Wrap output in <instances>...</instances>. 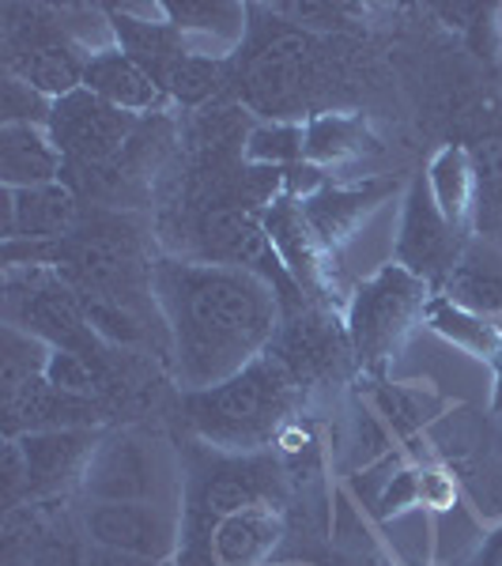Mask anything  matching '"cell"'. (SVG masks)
<instances>
[{
	"label": "cell",
	"mask_w": 502,
	"mask_h": 566,
	"mask_svg": "<svg viewBox=\"0 0 502 566\" xmlns=\"http://www.w3.org/2000/svg\"><path fill=\"white\" fill-rule=\"evenodd\" d=\"M151 298L167 322L175 378L186 392L216 389L272 348L284 298L250 269L163 258L151 264Z\"/></svg>",
	"instance_id": "1"
},
{
	"label": "cell",
	"mask_w": 502,
	"mask_h": 566,
	"mask_svg": "<svg viewBox=\"0 0 502 566\" xmlns=\"http://www.w3.org/2000/svg\"><path fill=\"white\" fill-rule=\"evenodd\" d=\"M306 389L272 352L216 389L186 392V423L200 442L231 458H258L303 412Z\"/></svg>",
	"instance_id": "2"
},
{
	"label": "cell",
	"mask_w": 502,
	"mask_h": 566,
	"mask_svg": "<svg viewBox=\"0 0 502 566\" xmlns=\"http://www.w3.org/2000/svg\"><path fill=\"white\" fill-rule=\"evenodd\" d=\"M400 181L397 178H367L328 186L322 193L303 200V216L314 227V234L328 245L341 261L344 276L363 280V272L374 276L394 261L397 223H400Z\"/></svg>",
	"instance_id": "3"
},
{
	"label": "cell",
	"mask_w": 502,
	"mask_h": 566,
	"mask_svg": "<svg viewBox=\"0 0 502 566\" xmlns=\"http://www.w3.org/2000/svg\"><path fill=\"white\" fill-rule=\"evenodd\" d=\"M431 298V283L397 261H389L374 276H363L355 283L348 310H344V328H348V340L355 348V363L370 374L386 370V363L397 359L400 344L423 325Z\"/></svg>",
	"instance_id": "4"
},
{
	"label": "cell",
	"mask_w": 502,
	"mask_h": 566,
	"mask_svg": "<svg viewBox=\"0 0 502 566\" xmlns=\"http://www.w3.org/2000/svg\"><path fill=\"white\" fill-rule=\"evenodd\" d=\"M80 495L87 502H170L178 506V483L170 450L148 431H109L91 453Z\"/></svg>",
	"instance_id": "5"
},
{
	"label": "cell",
	"mask_w": 502,
	"mask_h": 566,
	"mask_svg": "<svg viewBox=\"0 0 502 566\" xmlns=\"http://www.w3.org/2000/svg\"><path fill=\"white\" fill-rule=\"evenodd\" d=\"M269 242L276 250L280 264L287 269L291 283L310 295V306H325L333 314L348 310V298L355 283L344 276L341 261L328 253V245L317 239L314 227L303 216V200L280 197L276 205H269L261 212Z\"/></svg>",
	"instance_id": "6"
},
{
	"label": "cell",
	"mask_w": 502,
	"mask_h": 566,
	"mask_svg": "<svg viewBox=\"0 0 502 566\" xmlns=\"http://www.w3.org/2000/svg\"><path fill=\"white\" fill-rule=\"evenodd\" d=\"M80 533L87 544L136 555L148 563H170L181 552V510L170 502H84Z\"/></svg>",
	"instance_id": "7"
},
{
	"label": "cell",
	"mask_w": 502,
	"mask_h": 566,
	"mask_svg": "<svg viewBox=\"0 0 502 566\" xmlns=\"http://www.w3.org/2000/svg\"><path fill=\"white\" fill-rule=\"evenodd\" d=\"M186 261H205V264H231V269H250L258 272L280 291V298H291V291H299L291 283L287 269L280 264L276 250L269 242L261 212L245 205H219L208 208L197 223V245L186 253Z\"/></svg>",
	"instance_id": "8"
},
{
	"label": "cell",
	"mask_w": 502,
	"mask_h": 566,
	"mask_svg": "<svg viewBox=\"0 0 502 566\" xmlns=\"http://www.w3.org/2000/svg\"><path fill=\"white\" fill-rule=\"evenodd\" d=\"M272 355L303 381V389H322L336 386L344 374L352 370L355 348L348 340L341 314L325 306H303L295 310V317L284 322V328L272 340Z\"/></svg>",
	"instance_id": "9"
},
{
	"label": "cell",
	"mask_w": 502,
	"mask_h": 566,
	"mask_svg": "<svg viewBox=\"0 0 502 566\" xmlns=\"http://www.w3.org/2000/svg\"><path fill=\"white\" fill-rule=\"evenodd\" d=\"M50 133L57 148L76 167H109L136 136V114L103 103L87 87L72 91L69 98L53 103Z\"/></svg>",
	"instance_id": "10"
},
{
	"label": "cell",
	"mask_w": 502,
	"mask_h": 566,
	"mask_svg": "<svg viewBox=\"0 0 502 566\" xmlns=\"http://www.w3.org/2000/svg\"><path fill=\"white\" fill-rule=\"evenodd\" d=\"M461 258V234L438 212L431 189H427V178H416L405 193V205H400L394 261L435 287V283L450 276Z\"/></svg>",
	"instance_id": "11"
},
{
	"label": "cell",
	"mask_w": 502,
	"mask_h": 566,
	"mask_svg": "<svg viewBox=\"0 0 502 566\" xmlns=\"http://www.w3.org/2000/svg\"><path fill=\"white\" fill-rule=\"evenodd\" d=\"M98 427H69V431L20 434L27 461V502H53L69 491H80L91 453L103 442Z\"/></svg>",
	"instance_id": "12"
},
{
	"label": "cell",
	"mask_w": 502,
	"mask_h": 566,
	"mask_svg": "<svg viewBox=\"0 0 502 566\" xmlns=\"http://www.w3.org/2000/svg\"><path fill=\"white\" fill-rule=\"evenodd\" d=\"M310 61H314V42L310 34L284 31L272 42H264L250 61L245 72V98L261 114H276L287 122L284 109H291L303 98L310 80Z\"/></svg>",
	"instance_id": "13"
},
{
	"label": "cell",
	"mask_w": 502,
	"mask_h": 566,
	"mask_svg": "<svg viewBox=\"0 0 502 566\" xmlns=\"http://www.w3.org/2000/svg\"><path fill=\"white\" fill-rule=\"evenodd\" d=\"M80 227V200L65 186L12 189L0 186V234L4 242H65Z\"/></svg>",
	"instance_id": "14"
},
{
	"label": "cell",
	"mask_w": 502,
	"mask_h": 566,
	"mask_svg": "<svg viewBox=\"0 0 502 566\" xmlns=\"http://www.w3.org/2000/svg\"><path fill=\"white\" fill-rule=\"evenodd\" d=\"M287 536V517L280 506H250L219 517L208 528V552L216 566H272V555Z\"/></svg>",
	"instance_id": "15"
},
{
	"label": "cell",
	"mask_w": 502,
	"mask_h": 566,
	"mask_svg": "<svg viewBox=\"0 0 502 566\" xmlns=\"http://www.w3.org/2000/svg\"><path fill=\"white\" fill-rule=\"evenodd\" d=\"M167 20L186 53L205 61H227L245 39V8L231 0H167Z\"/></svg>",
	"instance_id": "16"
},
{
	"label": "cell",
	"mask_w": 502,
	"mask_h": 566,
	"mask_svg": "<svg viewBox=\"0 0 502 566\" xmlns=\"http://www.w3.org/2000/svg\"><path fill=\"white\" fill-rule=\"evenodd\" d=\"M284 491H287V472L276 461H261V458H242L231 469L216 472L212 480L200 491V510L208 517H231L239 510L250 506H280L284 510Z\"/></svg>",
	"instance_id": "17"
},
{
	"label": "cell",
	"mask_w": 502,
	"mask_h": 566,
	"mask_svg": "<svg viewBox=\"0 0 502 566\" xmlns=\"http://www.w3.org/2000/svg\"><path fill=\"white\" fill-rule=\"evenodd\" d=\"M65 151L45 125H0V186H53L65 175Z\"/></svg>",
	"instance_id": "18"
},
{
	"label": "cell",
	"mask_w": 502,
	"mask_h": 566,
	"mask_svg": "<svg viewBox=\"0 0 502 566\" xmlns=\"http://www.w3.org/2000/svg\"><path fill=\"white\" fill-rule=\"evenodd\" d=\"M84 87L91 91V95L103 98V103L125 109V114H136V117L148 114V109H159L163 98H167V91L155 84L151 72L144 65H136L122 45L87 57Z\"/></svg>",
	"instance_id": "19"
},
{
	"label": "cell",
	"mask_w": 502,
	"mask_h": 566,
	"mask_svg": "<svg viewBox=\"0 0 502 566\" xmlns=\"http://www.w3.org/2000/svg\"><path fill=\"white\" fill-rule=\"evenodd\" d=\"M427 189H431L438 212H442L446 223L453 227L458 234L469 231L472 216H477V200H480V175L477 163H472L469 148L461 144H446L442 151L431 159L427 167Z\"/></svg>",
	"instance_id": "20"
},
{
	"label": "cell",
	"mask_w": 502,
	"mask_h": 566,
	"mask_svg": "<svg viewBox=\"0 0 502 566\" xmlns=\"http://www.w3.org/2000/svg\"><path fill=\"white\" fill-rule=\"evenodd\" d=\"M84 69H87V57L76 50L69 39L65 42H34L31 50L23 53H8L4 61V72L12 76L27 80L34 91H42L45 98H69L72 91L84 87Z\"/></svg>",
	"instance_id": "21"
},
{
	"label": "cell",
	"mask_w": 502,
	"mask_h": 566,
	"mask_svg": "<svg viewBox=\"0 0 502 566\" xmlns=\"http://www.w3.org/2000/svg\"><path fill=\"white\" fill-rule=\"evenodd\" d=\"M378 151V140L370 136L363 117L348 114H317L306 117V151L303 163L317 170H344L359 163L363 155Z\"/></svg>",
	"instance_id": "22"
},
{
	"label": "cell",
	"mask_w": 502,
	"mask_h": 566,
	"mask_svg": "<svg viewBox=\"0 0 502 566\" xmlns=\"http://www.w3.org/2000/svg\"><path fill=\"white\" fill-rule=\"evenodd\" d=\"M370 408L386 419V427L394 431L397 442L419 438L438 416H446V397L435 386L423 381H378L370 392Z\"/></svg>",
	"instance_id": "23"
},
{
	"label": "cell",
	"mask_w": 502,
	"mask_h": 566,
	"mask_svg": "<svg viewBox=\"0 0 502 566\" xmlns=\"http://www.w3.org/2000/svg\"><path fill=\"white\" fill-rule=\"evenodd\" d=\"M423 325L431 328L438 340H446L450 348H458L464 355L480 363H499L502 359V333L491 317H480L472 310H464L458 303H450L446 295H435L427 303Z\"/></svg>",
	"instance_id": "24"
},
{
	"label": "cell",
	"mask_w": 502,
	"mask_h": 566,
	"mask_svg": "<svg viewBox=\"0 0 502 566\" xmlns=\"http://www.w3.org/2000/svg\"><path fill=\"white\" fill-rule=\"evenodd\" d=\"M438 287H442L438 295H446L450 303L472 310V314H480V317L495 322L502 314V264L495 261L461 258Z\"/></svg>",
	"instance_id": "25"
},
{
	"label": "cell",
	"mask_w": 502,
	"mask_h": 566,
	"mask_svg": "<svg viewBox=\"0 0 502 566\" xmlns=\"http://www.w3.org/2000/svg\"><path fill=\"white\" fill-rule=\"evenodd\" d=\"M306 151V122L303 117H291V122H280V117H269V122H258L245 136L242 148V163L245 167H272V170H287L295 163H303Z\"/></svg>",
	"instance_id": "26"
},
{
	"label": "cell",
	"mask_w": 502,
	"mask_h": 566,
	"mask_svg": "<svg viewBox=\"0 0 502 566\" xmlns=\"http://www.w3.org/2000/svg\"><path fill=\"white\" fill-rule=\"evenodd\" d=\"M488 525L469 506H453L431 517V563L435 566H472Z\"/></svg>",
	"instance_id": "27"
},
{
	"label": "cell",
	"mask_w": 502,
	"mask_h": 566,
	"mask_svg": "<svg viewBox=\"0 0 502 566\" xmlns=\"http://www.w3.org/2000/svg\"><path fill=\"white\" fill-rule=\"evenodd\" d=\"M50 355L53 348L45 340L4 322V328H0V392L12 397L27 381L42 378L45 367H50Z\"/></svg>",
	"instance_id": "28"
},
{
	"label": "cell",
	"mask_w": 502,
	"mask_h": 566,
	"mask_svg": "<svg viewBox=\"0 0 502 566\" xmlns=\"http://www.w3.org/2000/svg\"><path fill=\"white\" fill-rule=\"evenodd\" d=\"M458 480H461V495L464 506L480 517L488 528L502 525V453H488L458 464Z\"/></svg>",
	"instance_id": "29"
},
{
	"label": "cell",
	"mask_w": 502,
	"mask_h": 566,
	"mask_svg": "<svg viewBox=\"0 0 502 566\" xmlns=\"http://www.w3.org/2000/svg\"><path fill=\"white\" fill-rule=\"evenodd\" d=\"M397 438L394 431L386 427V419L370 408V400H363V405H355L352 412V423H348V438H344V453H348V476L359 469H367V464L381 461L386 453L397 450Z\"/></svg>",
	"instance_id": "30"
},
{
	"label": "cell",
	"mask_w": 502,
	"mask_h": 566,
	"mask_svg": "<svg viewBox=\"0 0 502 566\" xmlns=\"http://www.w3.org/2000/svg\"><path fill=\"white\" fill-rule=\"evenodd\" d=\"M53 98L34 91L27 80L4 72L0 76V125H45L50 129Z\"/></svg>",
	"instance_id": "31"
},
{
	"label": "cell",
	"mask_w": 502,
	"mask_h": 566,
	"mask_svg": "<svg viewBox=\"0 0 502 566\" xmlns=\"http://www.w3.org/2000/svg\"><path fill=\"white\" fill-rule=\"evenodd\" d=\"M159 87L167 91V95H175L178 103L197 106V103H205V98H212V91L219 87V65L216 61L186 53V57L167 69V76L159 80Z\"/></svg>",
	"instance_id": "32"
},
{
	"label": "cell",
	"mask_w": 502,
	"mask_h": 566,
	"mask_svg": "<svg viewBox=\"0 0 502 566\" xmlns=\"http://www.w3.org/2000/svg\"><path fill=\"white\" fill-rule=\"evenodd\" d=\"M80 303H84V317L95 336H103L109 344H125V348L144 340L140 317L125 303H114V298H84V295H80Z\"/></svg>",
	"instance_id": "33"
},
{
	"label": "cell",
	"mask_w": 502,
	"mask_h": 566,
	"mask_svg": "<svg viewBox=\"0 0 502 566\" xmlns=\"http://www.w3.org/2000/svg\"><path fill=\"white\" fill-rule=\"evenodd\" d=\"M408 461H412V458H408V453L397 446V450L386 453L381 461H374V464H367V469L352 472L348 483H344V491H348V495L374 517V510H378V502H381V495H386V488L394 483V476H397L400 469H405Z\"/></svg>",
	"instance_id": "34"
},
{
	"label": "cell",
	"mask_w": 502,
	"mask_h": 566,
	"mask_svg": "<svg viewBox=\"0 0 502 566\" xmlns=\"http://www.w3.org/2000/svg\"><path fill=\"white\" fill-rule=\"evenodd\" d=\"M464 495H461V480L450 464L442 461H431V464H419V510L427 514H446V510L461 506Z\"/></svg>",
	"instance_id": "35"
},
{
	"label": "cell",
	"mask_w": 502,
	"mask_h": 566,
	"mask_svg": "<svg viewBox=\"0 0 502 566\" xmlns=\"http://www.w3.org/2000/svg\"><path fill=\"white\" fill-rule=\"evenodd\" d=\"M45 381L53 389L69 392V397H95L98 378L91 370V363L80 352H65V348H53L50 355V367H45Z\"/></svg>",
	"instance_id": "36"
},
{
	"label": "cell",
	"mask_w": 502,
	"mask_h": 566,
	"mask_svg": "<svg viewBox=\"0 0 502 566\" xmlns=\"http://www.w3.org/2000/svg\"><path fill=\"white\" fill-rule=\"evenodd\" d=\"M408 510H419V464L408 461L405 469L397 472L394 483L386 488L378 510H374V522H394V517L408 514Z\"/></svg>",
	"instance_id": "37"
},
{
	"label": "cell",
	"mask_w": 502,
	"mask_h": 566,
	"mask_svg": "<svg viewBox=\"0 0 502 566\" xmlns=\"http://www.w3.org/2000/svg\"><path fill=\"white\" fill-rule=\"evenodd\" d=\"M87 541H80L76 533H50L42 536L39 547L31 552V566H87Z\"/></svg>",
	"instance_id": "38"
},
{
	"label": "cell",
	"mask_w": 502,
	"mask_h": 566,
	"mask_svg": "<svg viewBox=\"0 0 502 566\" xmlns=\"http://www.w3.org/2000/svg\"><path fill=\"white\" fill-rule=\"evenodd\" d=\"M20 499H27V461H23V446L20 438H8L4 442V506H23Z\"/></svg>",
	"instance_id": "39"
},
{
	"label": "cell",
	"mask_w": 502,
	"mask_h": 566,
	"mask_svg": "<svg viewBox=\"0 0 502 566\" xmlns=\"http://www.w3.org/2000/svg\"><path fill=\"white\" fill-rule=\"evenodd\" d=\"M87 566H148V559H136V555L114 552V547H103V544H91Z\"/></svg>",
	"instance_id": "40"
},
{
	"label": "cell",
	"mask_w": 502,
	"mask_h": 566,
	"mask_svg": "<svg viewBox=\"0 0 502 566\" xmlns=\"http://www.w3.org/2000/svg\"><path fill=\"white\" fill-rule=\"evenodd\" d=\"M472 566H502V525L488 528V536H483V544H480Z\"/></svg>",
	"instance_id": "41"
},
{
	"label": "cell",
	"mask_w": 502,
	"mask_h": 566,
	"mask_svg": "<svg viewBox=\"0 0 502 566\" xmlns=\"http://www.w3.org/2000/svg\"><path fill=\"white\" fill-rule=\"evenodd\" d=\"M491 416L502 423V359L495 363V392H491Z\"/></svg>",
	"instance_id": "42"
},
{
	"label": "cell",
	"mask_w": 502,
	"mask_h": 566,
	"mask_svg": "<svg viewBox=\"0 0 502 566\" xmlns=\"http://www.w3.org/2000/svg\"><path fill=\"white\" fill-rule=\"evenodd\" d=\"M148 566H178V559H170V563H148Z\"/></svg>",
	"instance_id": "43"
},
{
	"label": "cell",
	"mask_w": 502,
	"mask_h": 566,
	"mask_svg": "<svg viewBox=\"0 0 502 566\" xmlns=\"http://www.w3.org/2000/svg\"><path fill=\"white\" fill-rule=\"evenodd\" d=\"M495 325H499V333H502V314H499V317H495Z\"/></svg>",
	"instance_id": "44"
},
{
	"label": "cell",
	"mask_w": 502,
	"mask_h": 566,
	"mask_svg": "<svg viewBox=\"0 0 502 566\" xmlns=\"http://www.w3.org/2000/svg\"><path fill=\"white\" fill-rule=\"evenodd\" d=\"M394 566H400V563H394Z\"/></svg>",
	"instance_id": "45"
}]
</instances>
